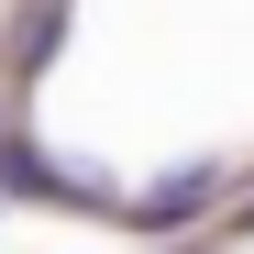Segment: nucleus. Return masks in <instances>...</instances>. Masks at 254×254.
<instances>
[{"instance_id": "obj_1", "label": "nucleus", "mask_w": 254, "mask_h": 254, "mask_svg": "<svg viewBox=\"0 0 254 254\" xmlns=\"http://www.w3.org/2000/svg\"><path fill=\"white\" fill-rule=\"evenodd\" d=\"M210 199H221V166H177L166 188H144V210H133V221H144V232H177L188 210H210Z\"/></svg>"}, {"instance_id": "obj_3", "label": "nucleus", "mask_w": 254, "mask_h": 254, "mask_svg": "<svg viewBox=\"0 0 254 254\" xmlns=\"http://www.w3.org/2000/svg\"><path fill=\"white\" fill-rule=\"evenodd\" d=\"M243 232H254V210H243Z\"/></svg>"}, {"instance_id": "obj_2", "label": "nucleus", "mask_w": 254, "mask_h": 254, "mask_svg": "<svg viewBox=\"0 0 254 254\" xmlns=\"http://www.w3.org/2000/svg\"><path fill=\"white\" fill-rule=\"evenodd\" d=\"M56 33H66V0H33V11L11 22V66L33 77V66H45V56H56Z\"/></svg>"}]
</instances>
